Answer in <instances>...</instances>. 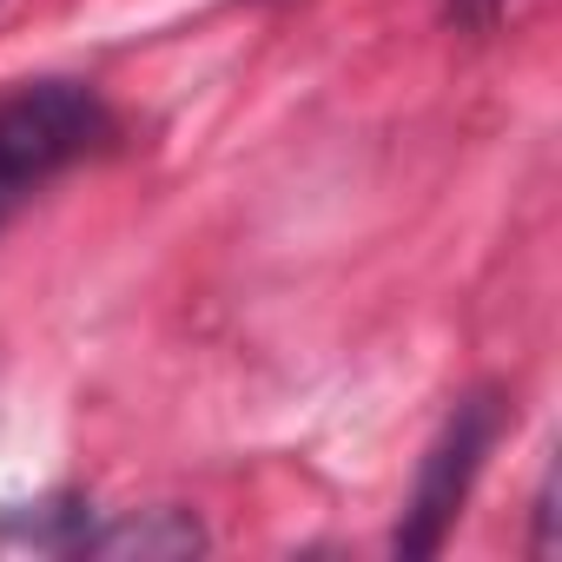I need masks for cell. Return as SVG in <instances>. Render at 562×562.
Listing matches in <instances>:
<instances>
[{
    "label": "cell",
    "instance_id": "7a4b0ae2",
    "mask_svg": "<svg viewBox=\"0 0 562 562\" xmlns=\"http://www.w3.org/2000/svg\"><path fill=\"white\" fill-rule=\"evenodd\" d=\"M496 430H503V397L496 391H470V397L450 404L443 430L430 437V450L417 463V490H411L404 522H397V555H437L443 549V536L463 516L470 483H476Z\"/></svg>",
    "mask_w": 562,
    "mask_h": 562
},
{
    "label": "cell",
    "instance_id": "277c9868",
    "mask_svg": "<svg viewBox=\"0 0 562 562\" xmlns=\"http://www.w3.org/2000/svg\"><path fill=\"white\" fill-rule=\"evenodd\" d=\"M0 529L21 536V542H41V549H80V536L93 529V509L80 496H47V503H21L0 516Z\"/></svg>",
    "mask_w": 562,
    "mask_h": 562
},
{
    "label": "cell",
    "instance_id": "3957f363",
    "mask_svg": "<svg viewBox=\"0 0 562 562\" xmlns=\"http://www.w3.org/2000/svg\"><path fill=\"white\" fill-rule=\"evenodd\" d=\"M205 536L192 516L179 509H146V516H126V522H106V529H87L80 549L87 555H192Z\"/></svg>",
    "mask_w": 562,
    "mask_h": 562
},
{
    "label": "cell",
    "instance_id": "8992f818",
    "mask_svg": "<svg viewBox=\"0 0 562 562\" xmlns=\"http://www.w3.org/2000/svg\"><path fill=\"white\" fill-rule=\"evenodd\" d=\"M536 555H555V483H542L536 496Z\"/></svg>",
    "mask_w": 562,
    "mask_h": 562
},
{
    "label": "cell",
    "instance_id": "6da1fadb",
    "mask_svg": "<svg viewBox=\"0 0 562 562\" xmlns=\"http://www.w3.org/2000/svg\"><path fill=\"white\" fill-rule=\"evenodd\" d=\"M106 133H113V113L80 80H34L14 100H0V218L34 186L87 159Z\"/></svg>",
    "mask_w": 562,
    "mask_h": 562
},
{
    "label": "cell",
    "instance_id": "5b68a950",
    "mask_svg": "<svg viewBox=\"0 0 562 562\" xmlns=\"http://www.w3.org/2000/svg\"><path fill=\"white\" fill-rule=\"evenodd\" d=\"M509 8V0H443V14H450V27H463V34H483V27H496V14Z\"/></svg>",
    "mask_w": 562,
    "mask_h": 562
}]
</instances>
